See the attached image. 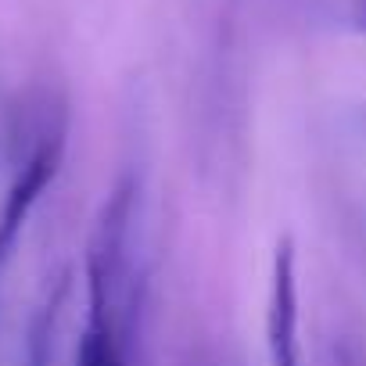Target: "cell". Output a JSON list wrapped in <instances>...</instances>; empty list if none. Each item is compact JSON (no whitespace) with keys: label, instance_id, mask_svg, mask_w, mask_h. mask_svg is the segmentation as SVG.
Returning <instances> with one entry per match:
<instances>
[{"label":"cell","instance_id":"5","mask_svg":"<svg viewBox=\"0 0 366 366\" xmlns=\"http://www.w3.org/2000/svg\"><path fill=\"white\" fill-rule=\"evenodd\" d=\"M348 22L352 29L366 33V0H348Z\"/></svg>","mask_w":366,"mask_h":366},{"label":"cell","instance_id":"2","mask_svg":"<svg viewBox=\"0 0 366 366\" xmlns=\"http://www.w3.org/2000/svg\"><path fill=\"white\" fill-rule=\"evenodd\" d=\"M269 359L273 366H298V291H295V248L277 244L273 291H269Z\"/></svg>","mask_w":366,"mask_h":366},{"label":"cell","instance_id":"1","mask_svg":"<svg viewBox=\"0 0 366 366\" xmlns=\"http://www.w3.org/2000/svg\"><path fill=\"white\" fill-rule=\"evenodd\" d=\"M61 129L51 133L47 140L36 144V151L26 158V165L19 169L15 183H11V191L4 198V205H0V266H4V259L11 255L33 205L40 202V194L51 187V179L58 176V165H61Z\"/></svg>","mask_w":366,"mask_h":366},{"label":"cell","instance_id":"3","mask_svg":"<svg viewBox=\"0 0 366 366\" xmlns=\"http://www.w3.org/2000/svg\"><path fill=\"white\" fill-rule=\"evenodd\" d=\"M76 366H126L119 337H115V323H112V302L104 298H90V323L83 330Z\"/></svg>","mask_w":366,"mask_h":366},{"label":"cell","instance_id":"4","mask_svg":"<svg viewBox=\"0 0 366 366\" xmlns=\"http://www.w3.org/2000/svg\"><path fill=\"white\" fill-rule=\"evenodd\" d=\"M58 302H61V287H58V291H54V298L40 309V316L33 320V330H29V352H26V366H51V337H54Z\"/></svg>","mask_w":366,"mask_h":366}]
</instances>
